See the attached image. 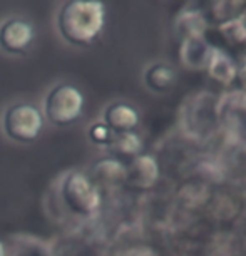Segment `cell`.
<instances>
[{
  "label": "cell",
  "instance_id": "cell-14",
  "mask_svg": "<svg viewBox=\"0 0 246 256\" xmlns=\"http://www.w3.org/2000/svg\"><path fill=\"white\" fill-rule=\"evenodd\" d=\"M96 180L106 184H114V182H122L126 176V164H122L118 159H104L94 166Z\"/></svg>",
  "mask_w": 246,
  "mask_h": 256
},
{
  "label": "cell",
  "instance_id": "cell-17",
  "mask_svg": "<svg viewBox=\"0 0 246 256\" xmlns=\"http://www.w3.org/2000/svg\"><path fill=\"white\" fill-rule=\"evenodd\" d=\"M114 132L106 126L104 122H98L92 124L89 128V138L94 144H99V146H109V142L112 141Z\"/></svg>",
  "mask_w": 246,
  "mask_h": 256
},
{
  "label": "cell",
  "instance_id": "cell-10",
  "mask_svg": "<svg viewBox=\"0 0 246 256\" xmlns=\"http://www.w3.org/2000/svg\"><path fill=\"white\" fill-rule=\"evenodd\" d=\"M139 122V114L129 104L116 102L110 104L104 110V124L114 134L131 132Z\"/></svg>",
  "mask_w": 246,
  "mask_h": 256
},
{
  "label": "cell",
  "instance_id": "cell-3",
  "mask_svg": "<svg viewBox=\"0 0 246 256\" xmlns=\"http://www.w3.org/2000/svg\"><path fill=\"white\" fill-rule=\"evenodd\" d=\"M84 96L76 86L59 84L47 94L44 102L46 119L54 126H69L80 118Z\"/></svg>",
  "mask_w": 246,
  "mask_h": 256
},
{
  "label": "cell",
  "instance_id": "cell-2",
  "mask_svg": "<svg viewBox=\"0 0 246 256\" xmlns=\"http://www.w3.org/2000/svg\"><path fill=\"white\" fill-rule=\"evenodd\" d=\"M60 198L66 208L77 216H90L99 210L98 188L82 172H69L60 184Z\"/></svg>",
  "mask_w": 246,
  "mask_h": 256
},
{
  "label": "cell",
  "instance_id": "cell-8",
  "mask_svg": "<svg viewBox=\"0 0 246 256\" xmlns=\"http://www.w3.org/2000/svg\"><path fill=\"white\" fill-rule=\"evenodd\" d=\"M206 72H208L210 79H213L216 84L223 86V88H230L236 80V76H238V62L228 52H224L220 47H214L213 52H211Z\"/></svg>",
  "mask_w": 246,
  "mask_h": 256
},
{
  "label": "cell",
  "instance_id": "cell-15",
  "mask_svg": "<svg viewBox=\"0 0 246 256\" xmlns=\"http://www.w3.org/2000/svg\"><path fill=\"white\" fill-rule=\"evenodd\" d=\"M211 17L214 18L216 24L228 22L231 18L244 16L246 12V2H236V0H220V2H211Z\"/></svg>",
  "mask_w": 246,
  "mask_h": 256
},
{
  "label": "cell",
  "instance_id": "cell-4",
  "mask_svg": "<svg viewBox=\"0 0 246 256\" xmlns=\"http://www.w3.org/2000/svg\"><path fill=\"white\" fill-rule=\"evenodd\" d=\"M44 126L42 114L36 106L16 104L4 114V131L16 142H32L38 138Z\"/></svg>",
  "mask_w": 246,
  "mask_h": 256
},
{
  "label": "cell",
  "instance_id": "cell-16",
  "mask_svg": "<svg viewBox=\"0 0 246 256\" xmlns=\"http://www.w3.org/2000/svg\"><path fill=\"white\" fill-rule=\"evenodd\" d=\"M220 34L231 46H244L246 44V17H236L228 22L218 26Z\"/></svg>",
  "mask_w": 246,
  "mask_h": 256
},
{
  "label": "cell",
  "instance_id": "cell-18",
  "mask_svg": "<svg viewBox=\"0 0 246 256\" xmlns=\"http://www.w3.org/2000/svg\"><path fill=\"white\" fill-rule=\"evenodd\" d=\"M236 79H238L241 84L240 89L246 90V56L238 62V76H236Z\"/></svg>",
  "mask_w": 246,
  "mask_h": 256
},
{
  "label": "cell",
  "instance_id": "cell-7",
  "mask_svg": "<svg viewBox=\"0 0 246 256\" xmlns=\"http://www.w3.org/2000/svg\"><path fill=\"white\" fill-rule=\"evenodd\" d=\"M214 46H211L206 37L184 38L180 42L178 59L188 70H206Z\"/></svg>",
  "mask_w": 246,
  "mask_h": 256
},
{
  "label": "cell",
  "instance_id": "cell-5",
  "mask_svg": "<svg viewBox=\"0 0 246 256\" xmlns=\"http://www.w3.org/2000/svg\"><path fill=\"white\" fill-rule=\"evenodd\" d=\"M34 40V27L24 18H10L0 26V49L7 54H24Z\"/></svg>",
  "mask_w": 246,
  "mask_h": 256
},
{
  "label": "cell",
  "instance_id": "cell-19",
  "mask_svg": "<svg viewBox=\"0 0 246 256\" xmlns=\"http://www.w3.org/2000/svg\"><path fill=\"white\" fill-rule=\"evenodd\" d=\"M0 256H7V250H6V244L2 243V240H0Z\"/></svg>",
  "mask_w": 246,
  "mask_h": 256
},
{
  "label": "cell",
  "instance_id": "cell-1",
  "mask_svg": "<svg viewBox=\"0 0 246 256\" xmlns=\"http://www.w3.org/2000/svg\"><path fill=\"white\" fill-rule=\"evenodd\" d=\"M104 22V6L96 0H69L57 16V28L62 38L77 47L92 44L102 32Z\"/></svg>",
  "mask_w": 246,
  "mask_h": 256
},
{
  "label": "cell",
  "instance_id": "cell-12",
  "mask_svg": "<svg viewBox=\"0 0 246 256\" xmlns=\"http://www.w3.org/2000/svg\"><path fill=\"white\" fill-rule=\"evenodd\" d=\"M109 149L112 152L114 159H128L132 161L134 158H138L142 151V141L136 132H120L114 134L112 141L109 142Z\"/></svg>",
  "mask_w": 246,
  "mask_h": 256
},
{
  "label": "cell",
  "instance_id": "cell-20",
  "mask_svg": "<svg viewBox=\"0 0 246 256\" xmlns=\"http://www.w3.org/2000/svg\"><path fill=\"white\" fill-rule=\"evenodd\" d=\"M244 17H246V12H244Z\"/></svg>",
  "mask_w": 246,
  "mask_h": 256
},
{
  "label": "cell",
  "instance_id": "cell-13",
  "mask_svg": "<svg viewBox=\"0 0 246 256\" xmlns=\"http://www.w3.org/2000/svg\"><path fill=\"white\" fill-rule=\"evenodd\" d=\"M144 80H146L149 89L156 90V92H166L168 89H171L174 86L176 74L171 67L164 64H154L146 70Z\"/></svg>",
  "mask_w": 246,
  "mask_h": 256
},
{
  "label": "cell",
  "instance_id": "cell-6",
  "mask_svg": "<svg viewBox=\"0 0 246 256\" xmlns=\"http://www.w3.org/2000/svg\"><path fill=\"white\" fill-rule=\"evenodd\" d=\"M159 178V166L156 159L148 154H139L126 164L124 182L134 190H149L156 184Z\"/></svg>",
  "mask_w": 246,
  "mask_h": 256
},
{
  "label": "cell",
  "instance_id": "cell-11",
  "mask_svg": "<svg viewBox=\"0 0 246 256\" xmlns=\"http://www.w3.org/2000/svg\"><path fill=\"white\" fill-rule=\"evenodd\" d=\"M216 114L220 119H244L246 118V90L231 89L221 96L216 104Z\"/></svg>",
  "mask_w": 246,
  "mask_h": 256
},
{
  "label": "cell",
  "instance_id": "cell-9",
  "mask_svg": "<svg viewBox=\"0 0 246 256\" xmlns=\"http://www.w3.org/2000/svg\"><path fill=\"white\" fill-rule=\"evenodd\" d=\"M210 28V20L204 12L198 8H182L174 18V30L181 40L184 38L206 37Z\"/></svg>",
  "mask_w": 246,
  "mask_h": 256
}]
</instances>
